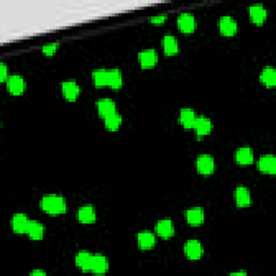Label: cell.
I'll return each instance as SVG.
<instances>
[{
    "label": "cell",
    "mask_w": 276,
    "mask_h": 276,
    "mask_svg": "<svg viewBox=\"0 0 276 276\" xmlns=\"http://www.w3.org/2000/svg\"><path fill=\"white\" fill-rule=\"evenodd\" d=\"M40 208L51 216H58L66 213L67 204L65 199L60 195L48 194L40 200Z\"/></svg>",
    "instance_id": "obj_1"
},
{
    "label": "cell",
    "mask_w": 276,
    "mask_h": 276,
    "mask_svg": "<svg viewBox=\"0 0 276 276\" xmlns=\"http://www.w3.org/2000/svg\"><path fill=\"white\" fill-rule=\"evenodd\" d=\"M195 166H197L199 174L203 175V176H210L215 172L216 163H215L214 158L210 154H201L197 159Z\"/></svg>",
    "instance_id": "obj_2"
},
{
    "label": "cell",
    "mask_w": 276,
    "mask_h": 276,
    "mask_svg": "<svg viewBox=\"0 0 276 276\" xmlns=\"http://www.w3.org/2000/svg\"><path fill=\"white\" fill-rule=\"evenodd\" d=\"M184 253L186 257L191 261H197L202 258L204 254L203 245L198 240H189L184 245Z\"/></svg>",
    "instance_id": "obj_3"
},
{
    "label": "cell",
    "mask_w": 276,
    "mask_h": 276,
    "mask_svg": "<svg viewBox=\"0 0 276 276\" xmlns=\"http://www.w3.org/2000/svg\"><path fill=\"white\" fill-rule=\"evenodd\" d=\"M177 27L179 31L186 35H190L193 33L197 29V21H195V17L191 13H181V14L177 17Z\"/></svg>",
    "instance_id": "obj_4"
},
{
    "label": "cell",
    "mask_w": 276,
    "mask_h": 276,
    "mask_svg": "<svg viewBox=\"0 0 276 276\" xmlns=\"http://www.w3.org/2000/svg\"><path fill=\"white\" fill-rule=\"evenodd\" d=\"M30 222L31 220L28 218L27 215L17 213L15 215H13V217L11 219L12 230L16 234H27Z\"/></svg>",
    "instance_id": "obj_5"
},
{
    "label": "cell",
    "mask_w": 276,
    "mask_h": 276,
    "mask_svg": "<svg viewBox=\"0 0 276 276\" xmlns=\"http://www.w3.org/2000/svg\"><path fill=\"white\" fill-rule=\"evenodd\" d=\"M219 30L222 36L225 37H233L238 32V23L235 19L230 15H225L219 18L218 22Z\"/></svg>",
    "instance_id": "obj_6"
},
{
    "label": "cell",
    "mask_w": 276,
    "mask_h": 276,
    "mask_svg": "<svg viewBox=\"0 0 276 276\" xmlns=\"http://www.w3.org/2000/svg\"><path fill=\"white\" fill-rule=\"evenodd\" d=\"M6 90L11 95L19 96L26 90V82L22 76L19 75H12L6 80Z\"/></svg>",
    "instance_id": "obj_7"
},
{
    "label": "cell",
    "mask_w": 276,
    "mask_h": 276,
    "mask_svg": "<svg viewBox=\"0 0 276 276\" xmlns=\"http://www.w3.org/2000/svg\"><path fill=\"white\" fill-rule=\"evenodd\" d=\"M95 207L91 204L81 206L77 212V219L82 225H92L96 221Z\"/></svg>",
    "instance_id": "obj_8"
},
{
    "label": "cell",
    "mask_w": 276,
    "mask_h": 276,
    "mask_svg": "<svg viewBox=\"0 0 276 276\" xmlns=\"http://www.w3.org/2000/svg\"><path fill=\"white\" fill-rule=\"evenodd\" d=\"M80 92H81L80 85L73 80H68V81H64L62 83V94L67 102H76L80 95Z\"/></svg>",
    "instance_id": "obj_9"
},
{
    "label": "cell",
    "mask_w": 276,
    "mask_h": 276,
    "mask_svg": "<svg viewBox=\"0 0 276 276\" xmlns=\"http://www.w3.org/2000/svg\"><path fill=\"white\" fill-rule=\"evenodd\" d=\"M138 59L140 67L143 69H149L158 64V53L156 50L153 49H147L139 52Z\"/></svg>",
    "instance_id": "obj_10"
},
{
    "label": "cell",
    "mask_w": 276,
    "mask_h": 276,
    "mask_svg": "<svg viewBox=\"0 0 276 276\" xmlns=\"http://www.w3.org/2000/svg\"><path fill=\"white\" fill-rule=\"evenodd\" d=\"M193 130L197 134L198 137H204L210 135L213 130V123L211 119H208L204 116H200L197 117V120H195V123L193 126Z\"/></svg>",
    "instance_id": "obj_11"
},
{
    "label": "cell",
    "mask_w": 276,
    "mask_h": 276,
    "mask_svg": "<svg viewBox=\"0 0 276 276\" xmlns=\"http://www.w3.org/2000/svg\"><path fill=\"white\" fill-rule=\"evenodd\" d=\"M258 170L268 175H275L276 173V158L273 154H266L262 156L257 162Z\"/></svg>",
    "instance_id": "obj_12"
},
{
    "label": "cell",
    "mask_w": 276,
    "mask_h": 276,
    "mask_svg": "<svg viewBox=\"0 0 276 276\" xmlns=\"http://www.w3.org/2000/svg\"><path fill=\"white\" fill-rule=\"evenodd\" d=\"M249 17L256 25H262L268 18V11L262 4H254L248 8Z\"/></svg>",
    "instance_id": "obj_13"
},
{
    "label": "cell",
    "mask_w": 276,
    "mask_h": 276,
    "mask_svg": "<svg viewBox=\"0 0 276 276\" xmlns=\"http://www.w3.org/2000/svg\"><path fill=\"white\" fill-rule=\"evenodd\" d=\"M96 108H97L98 116L103 119L109 117V116H111V114L117 112L116 103H114L113 100L110 98L99 99L96 103Z\"/></svg>",
    "instance_id": "obj_14"
},
{
    "label": "cell",
    "mask_w": 276,
    "mask_h": 276,
    "mask_svg": "<svg viewBox=\"0 0 276 276\" xmlns=\"http://www.w3.org/2000/svg\"><path fill=\"white\" fill-rule=\"evenodd\" d=\"M156 232L161 239L168 240L174 237L175 227L171 219H162L159 220L156 226Z\"/></svg>",
    "instance_id": "obj_15"
},
{
    "label": "cell",
    "mask_w": 276,
    "mask_h": 276,
    "mask_svg": "<svg viewBox=\"0 0 276 276\" xmlns=\"http://www.w3.org/2000/svg\"><path fill=\"white\" fill-rule=\"evenodd\" d=\"M234 198H235V203H237V206L240 208L248 207L253 203L251 192H249V190L244 186L237 187V189H235V192H234Z\"/></svg>",
    "instance_id": "obj_16"
},
{
    "label": "cell",
    "mask_w": 276,
    "mask_h": 276,
    "mask_svg": "<svg viewBox=\"0 0 276 276\" xmlns=\"http://www.w3.org/2000/svg\"><path fill=\"white\" fill-rule=\"evenodd\" d=\"M185 217L188 225H190L192 227H199L201 225H203V222L205 220V213L203 211V208L194 207L186 212Z\"/></svg>",
    "instance_id": "obj_17"
},
{
    "label": "cell",
    "mask_w": 276,
    "mask_h": 276,
    "mask_svg": "<svg viewBox=\"0 0 276 276\" xmlns=\"http://www.w3.org/2000/svg\"><path fill=\"white\" fill-rule=\"evenodd\" d=\"M109 269V262L104 255L96 254L93 255L92 265H91V272L94 274L102 275L107 273Z\"/></svg>",
    "instance_id": "obj_18"
},
{
    "label": "cell",
    "mask_w": 276,
    "mask_h": 276,
    "mask_svg": "<svg viewBox=\"0 0 276 276\" xmlns=\"http://www.w3.org/2000/svg\"><path fill=\"white\" fill-rule=\"evenodd\" d=\"M137 243L141 251H149L156 246V235L150 231H141L136 235Z\"/></svg>",
    "instance_id": "obj_19"
},
{
    "label": "cell",
    "mask_w": 276,
    "mask_h": 276,
    "mask_svg": "<svg viewBox=\"0 0 276 276\" xmlns=\"http://www.w3.org/2000/svg\"><path fill=\"white\" fill-rule=\"evenodd\" d=\"M254 157V150L251 147H241L235 151V161L242 166L253 164Z\"/></svg>",
    "instance_id": "obj_20"
},
{
    "label": "cell",
    "mask_w": 276,
    "mask_h": 276,
    "mask_svg": "<svg viewBox=\"0 0 276 276\" xmlns=\"http://www.w3.org/2000/svg\"><path fill=\"white\" fill-rule=\"evenodd\" d=\"M162 48L166 56H175L178 54L179 45L177 39L173 35H165L162 39Z\"/></svg>",
    "instance_id": "obj_21"
},
{
    "label": "cell",
    "mask_w": 276,
    "mask_h": 276,
    "mask_svg": "<svg viewBox=\"0 0 276 276\" xmlns=\"http://www.w3.org/2000/svg\"><path fill=\"white\" fill-rule=\"evenodd\" d=\"M179 123L187 130H193L197 114L191 108H183L179 112Z\"/></svg>",
    "instance_id": "obj_22"
},
{
    "label": "cell",
    "mask_w": 276,
    "mask_h": 276,
    "mask_svg": "<svg viewBox=\"0 0 276 276\" xmlns=\"http://www.w3.org/2000/svg\"><path fill=\"white\" fill-rule=\"evenodd\" d=\"M93 255L86 251L79 252L76 256V266L83 272H91V265H92Z\"/></svg>",
    "instance_id": "obj_23"
},
{
    "label": "cell",
    "mask_w": 276,
    "mask_h": 276,
    "mask_svg": "<svg viewBox=\"0 0 276 276\" xmlns=\"http://www.w3.org/2000/svg\"><path fill=\"white\" fill-rule=\"evenodd\" d=\"M259 79L261 83H264L267 87H274L276 85V71L274 69V67H265L260 73Z\"/></svg>",
    "instance_id": "obj_24"
},
{
    "label": "cell",
    "mask_w": 276,
    "mask_h": 276,
    "mask_svg": "<svg viewBox=\"0 0 276 276\" xmlns=\"http://www.w3.org/2000/svg\"><path fill=\"white\" fill-rule=\"evenodd\" d=\"M44 232H45V228L41 224V222L36 221V220H31L30 226L28 228V231H27V235L30 240L41 241L44 237Z\"/></svg>",
    "instance_id": "obj_25"
},
{
    "label": "cell",
    "mask_w": 276,
    "mask_h": 276,
    "mask_svg": "<svg viewBox=\"0 0 276 276\" xmlns=\"http://www.w3.org/2000/svg\"><path fill=\"white\" fill-rule=\"evenodd\" d=\"M123 85L122 73L119 69L108 70V86L112 90H119Z\"/></svg>",
    "instance_id": "obj_26"
},
{
    "label": "cell",
    "mask_w": 276,
    "mask_h": 276,
    "mask_svg": "<svg viewBox=\"0 0 276 276\" xmlns=\"http://www.w3.org/2000/svg\"><path fill=\"white\" fill-rule=\"evenodd\" d=\"M92 81L96 87L108 86V70L98 69L92 72Z\"/></svg>",
    "instance_id": "obj_27"
},
{
    "label": "cell",
    "mask_w": 276,
    "mask_h": 276,
    "mask_svg": "<svg viewBox=\"0 0 276 276\" xmlns=\"http://www.w3.org/2000/svg\"><path fill=\"white\" fill-rule=\"evenodd\" d=\"M104 123L105 127L110 132H117L121 124H122V117L120 116L118 112L111 114V116L107 117L104 119Z\"/></svg>",
    "instance_id": "obj_28"
},
{
    "label": "cell",
    "mask_w": 276,
    "mask_h": 276,
    "mask_svg": "<svg viewBox=\"0 0 276 276\" xmlns=\"http://www.w3.org/2000/svg\"><path fill=\"white\" fill-rule=\"evenodd\" d=\"M58 46H59L58 43H50V44H46V45L42 46L41 51L45 56H53V55H55V53L57 52Z\"/></svg>",
    "instance_id": "obj_29"
},
{
    "label": "cell",
    "mask_w": 276,
    "mask_h": 276,
    "mask_svg": "<svg viewBox=\"0 0 276 276\" xmlns=\"http://www.w3.org/2000/svg\"><path fill=\"white\" fill-rule=\"evenodd\" d=\"M9 70H8V66H6L4 63L0 64V81L1 82H6V80L9 79Z\"/></svg>",
    "instance_id": "obj_30"
},
{
    "label": "cell",
    "mask_w": 276,
    "mask_h": 276,
    "mask_svg": "<svg viewBox=\"0 0 276 276\" xmlns=\"http://www.w3.org/2000/svg\"><path fill=\"white\" fill-rule=\"evenodd\" d=\"M166 19H167V15L161 14V15H157V16L151 17L149 21H150V23H152L154 25H161V24H163L166 21Z\"/></svg>",
    "instance_id": "obj_31"
},
{
    "label": "cell",
    "mask_w": 276,
    "mask_h": 276,
    "mask_svg": "<svg viewBox=\"0 0 276 276\" xmlns=\"http://www.w3.org/2000/svg\"><path fill=\"white\" fill-rule=\"evenodd\" d=\"M30 275H35V276H43L46 275V272H44L43 270H35L30 273Z\"/></svg>",
    "instance_id": "obj_32"
},
{
    "label": "cell",
    "mask_w": 276,
    "mask_h": 276,
    "mask_svg": "<svg viewBox=\"0 0 276 276\" xmlns=\"http://www.w3.org/2000/svg\"><path fill=\"white\" fill-rule=\"evenodd\" d=\"M247 274V272H245V271H239V272H232L231 273V275L233 276V275H246Z\"/></svg>",
    "instance_id": "obj_33"
}]
</instances>
